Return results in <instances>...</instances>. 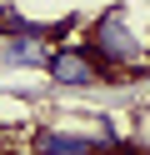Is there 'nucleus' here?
Segmentation results:
<instances>
[{
  "mask_svg": "<svg viewBox=\"0 0 150 155\" xmlns=\"http://www.w3.org/2000/svg\"><path fill=\"white\" fill-rule=\"evenodd\" d=\"M45 75H50V85H60V90H85V85H100L110 70L100 65V55L90 50V40H80V45H55Z\"/></svg>",
  "mask_w": 150,
  "mask_h": 155,
  "instance_id": "2",
  "label": "nucleus"
},
{
  "mask_svg": "<svg viewBox=\"0 0 150 155\" xmlns=\"http://www.w3.org/2000/svg\"><path fill=\"white\" fill-rule=\"evenodd\" d=\"M55 45L40 35H0V65L5 70H45Z\"/></svg>",
  "mask_w": 150,
  "mask_h": 155,
  "instance_id": "4",
  "label": "nucleus"
},
{
  "mask_svg": "<svg viewBox=\"0 0 150 155\" xmlns=\"http://www.w3.org/2000/svg\"><path fill=\"white\" fill-rule=\"evenodd\" d=\"M90 50L100 55V65H105L110 75H135V70H145V45H140V35L130 30V20H125V10L120 5H110L105 15H95L90 20Z\"/></svg>",
  "mask_w": 150,
  "mask_h": 155,
  "instance_id": "1",
  "label": "nucleus"
},
{
  "mask_svg": "<svg viewBox=\"0 0 150 155\" xmlns=\"http://www.w3.org/2000/svg\"><path fill=\"white\" fill-rule=\"evenodd\" d=\"M110 140L100 135H85V130H35L30 135V150L35 155H105Z\"/></svg>",
  "mask_w": 150,
  "mask_h": 155,
  "instance_id": "3",
  "label": "nucleus"
}]
</instances>
